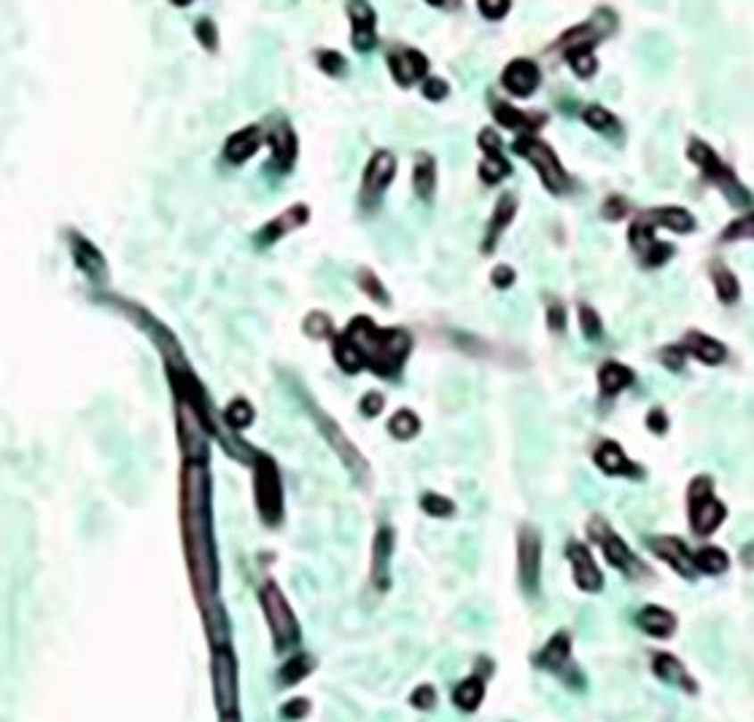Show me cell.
Masks as SVG:
<instances>
[{"instance_id": "18", "label": "cell", "mask_w": 754, "mask_h": 722, "mask_svg": "<svg viewBox=\"0 0 754 722\" xmlns=\"http://www.w3.org/2000/svg\"><path fill=\"white\" fill-rule=\"evenodd\" d=\"M571 568H574V583L576 588H582L584 593H598L603 591V574L592 560V552L582 544V542H568L566 547Z\"/></svg>"}, {"instance_id": "53", "label": "cell", "mask_w": 754, "mask_h": 722, "mask_svg": "<svg viewBox=\"0 0 754 722\" xmlns=\"http://www.w3.org/2000/svg\"><path fill=\"white\" fill-rule=\"evenodd\" d=\"M308 711H311V701L308 698H291L288 703H283L280 706V717L283 719H302V717H308Z\"/></svg>"}, {"instance_id": "56", "label": "cell", "mask_w": 754, "mask_h": 722, "mask_svg": "<svg viewBox=\"0 0 754 722\" xmlns=\"http://www.w3.org/2000/svg\"><path fill=\"white\" fill-rule=\"evenodd\" d=\"M477 9H480V14L485 20H501L512 9V4H510V0H496V4H491V0H483V4H477Z\"/></svg>"}, {"instance_id": "28", "label": "cell", "mask_w": 754, "mask_h": 722, "mask_svg": "<svg viewBox=\"0 0 754 722\" xmlns=\"http://www.w3.org/2000/svg\"><path fill=\"white\" fill-rule=\"evenodd\" d=\"M650 547L663 558V560H668L682 577H692V558H690V552H687V547H684V542L682 539H676V536H655V539H650Z\"/></svg>"}, {"instance_id": "32", "label": "cell", "mask_w": 754, "mask_h": 722, "mask_svg": "<svg viewBox=\"0 0 754 722\" xmlns=\"http://www.w3.org/2000/svg\"><path fill=\"white\" fill-rule=\"evenodd\" d=\"M412 189L423 203L434 200V189H436V162L431 154H418L415 168H412Z\"/></svg>"}, {"instance_id": "13", "label": "cell", "mask_w": 754, "mask_h": 722, "mask_svg": "<svg viewBox=\"0 0 754 722\" xmlns=\"http://www.w3.org/2000/svg\"><path fill=\"white\" fill-rule=\"evenodd\" d=\"M518 568L526 593H536L539 568H542V536L531 526H523L518 536Z\"/></svg>"}, {"instance_id": "42", "label": "cell", "mask_w": 754, "mask_h": 722, "mask_svg": "<svg viewBox=\"0 0 754 722\" xmlns=\"http://www.w3.org/2000/svg\"><path fill=\"white\" fill-rule=\"evenodd\" d=\"M332 351H335V359H337V364H340V369H343V372H348V375H356V372H361V369H364L359 351H356V348L351 345V340H348L345 335L335 337V345H332Z\"/></svg>"}, {"instance_id": "59", "label": "cell", "mask_w": 754, "mask_h": 722, "mask_svg": "<svg viewBox=\"0 0 754 722\" xmlns=\"http://www.w3.org/2000/svg\"><path fill=\"white\" fill-rule=\"evenodd\" d=\"M647 426L655 431V435H666V431H668V418H666V412H663L660 407H655V410L647 415Z\"/></svg>"}, {"instance_id": "48", "label": "cell", "mask_w": 754, "mask_h": 722, "mask_svg": "<svg viewBox=\"0 0 754 722\" xmlns=\"http://www.w3.org/2000/svg\"><path fill=\"white\" fill-rule=\"evenodd\" d=\"M579 327H582V335L587 340H601L603 335V324H601V316L590 308V305H579Z\"/></svg>"}, {"instance_id": "20", "label": "cell", "mask_w": 754, "mask_h": 722, "mask_svg": "<svg viewBox=\"0 0 754 722\" xmlns=\"http://www.w3.org/2000/svg\"><path fill=\"white\" fill-rule=\"evenodd\" d=\"M628 240H631L634 251H639L644 256L647 267H660V264H666L674 256V245L658 243L655 240V229L650 224H644V221H634V227L628 232Z\"/></svg>"}, {"instance_id": "29", "label": "cell", "mask_w": 754, "mask_h": 722, "mask_svg": "<svg viewBox=\"0 0 754 722\" xmlns=\"http://www.w3.org/2000/svg\"><path fill=\"white\" fill-rule=\"evenodd\" d=\"M636 375L631 367L626 364H617V361H607L601 369H598V388H601V396L603 399H612L617 396L620 391H626L628 386H634Z\"/></svg>"}, {"instance_id": "45", "label": "cell", "mask_w": 754, "mask_h": 722, "mask_svg": "<svg viewBox=\"0 0 754 722\" xmlns=\"http://www.w3.org/2000/svg\"><path fill=\"white\" fill-rule=\"evenodd\" d=\"M420 510L426 512V515H431V518H450L452 512H456V504H452L447 496H442V494H423L420 496Z\"/></svg>"}, {"instance_id": "8", "label": "cell", "mask_w": 754, "mask_h": 722, "mask_svg": "<svg viewBox=\"0 0 754 722\" xmlns=\"http://www.w3.org/2000/svg\"><path fill=\"white\" fill-rule=\"evenodd\" d=\"M711 488H714L711 477H695L690 483V523H692V531L700 536L717 531L727 515L725 507L714 499Z\"/></svg>"}, {"instance_id": "17", "label": "cell", "mask_w": 754, "mask_h": 722, "mask_svg": "<svg viewBox=\"0 0 754 722\" xmlns=\"http://www.w3.org/2000/svg\"><path fill=\"white\" fill-rule=\"evenodd\" d=\"M501 84H504V89H507L510 95H515V97H531V95L539 89V84H542V71H539V65H536L534 60L518 57V60H512V62L504 68Z\"/></svg>"}, {"instance_id": "36", "label": "cell", "mask_w": 754, "mask_h": 722, "mask_svg": "<svg viewBox=\"0 0 754 722\" xmlns=\"http://www.w3.org/2000/svg\"><path fill=\"white\" fill-rule=\"evenodd\" d=\"M711 280H714V292L719 297V303L733 305L741 297V286L735 280V275L725 267V264H714L711 267Z\"/></svg>"}, {"instance_id": "33", "label": "cell", "mask_w": 754, "mask_h": 722, "mask_svg": "<svg viewBox=\"0 0 754 722\" xmlns=\"http://www.w3.org/2000/svg\"><path fill=\"white\" fill-rule=\"evenodd\" d=\"M652 668H655V674H658L663 682H671V685H679V687L687 690V693H695L692 676H687L684 666H682L674 655H655Z\"/></svg>"}, {"instance_id": "9", "label": "cell", "mask_w": 754, "mask_h": 722, "mask_svg": "<svg viewBox=\"0 0 754 722\" xmlns=\"http://www.w3.org/2000/svg\"><path fill=\"white\" fill-rule=\"evenodd\" d=\"M396 176V157L385 149L375 152L372 160L367 162L364 168V176H361V189H359V205L364 211H375L377 203L383 200L388 184L394 181Z\"/></svg>"}, {"instance_id": "61", "label": "cell", "mask_w": 754, "mask_h": 722, "mask_svg": "<svg viewBox=\"0 0 754 722\" xmlns=\"http://www.w3.org/2000/svg\"><path fill=\"white\" fill-rule=\"evenodd\" d=\"M221 722H240V717H237V714H229V717H221Z\"/></svg>"}, {"instance_id": "16", "label": "cell", "mask_w": 754, "mask_h": 722, "mask_svg": "<svg viewBox=\"0 0 754 722\" xmlns=\"http://www.w3.org/2000/svg\"><path fill=\"white\" fill-rule=\"evenodd\" d=\"M348 17H351V25H353V36H351V44L356 52L367 54L375 49L377 44V17H375V9L369 4H364V0H356V4H348L345 6Z\"/></svg>"}, {"instance_id": "40", "label": "cell", "mask_w": 754, "mask_h": 722, "mask_svg": "<svg viewBox=\"0 0 754 722\" xmlns=\"http://www.w3.org/2000/svg\"><path fill=\"white\" fill-rule=\"evenodd\" d=\"M359 288L361 292L372 300V303H377L380 308H388L391 305V295H388V288L383 286V280L369 270V267H364V270H359Z\"/></svg>"}, {"instance_id": "46", "label": "cell", "mask_w": 754, "mask_h": 722, "mask_svg": "<svg viewBox=\"0 0 754 722\" xmlns=\"http://www.w3.org/2000/svg\"><path fill=\"white\" fill-rule=\"evenodd\" d=\"M302 329H305V335L313 337V340H324V337H332L335 324H332V319H329L327 313L313 311V313L305 319V324H302Z\"/></svg>"}, {"instance_id": "5", "label": "cell", "mask_w": 754, "mask_h": 722, "mask_svg": "<svg viewBox=\"0 0 754 722\" xmlns=\"http://www.w3.org/2000/svg\"><path fill=\"white\" fill-rule=\"evenodd\" d=\"M687 157L700 168V173L733 203V205H751V195L746 192V187L735 178V173L717 157V152L708 146V143L692 137L687 146Z\"/></svg>"}, {"instance_id": "49", "label": "cell", "mask_w": 754, "mask_h": 722, "mask_svg": "<svg viewBox=\"0 0 754 722\" xmlns=\"http://www.w3.org/2000/svg\"><path fill=\"white\" fill-rule=\"evenodd\" d=\"M319 68L324 71V73H329L332 79H340L345 71H348V65H345V57L340 54V52H332V49H327V52H319Z\"/></svg>"}, {"instance_id": "35", "label": "cell", "mask_w": 754, "mask_h": 722, "mask_svg": "<svg viewBox=\"0 0 754 722\" xmlns=\"http://www.w3.org/2000/svg\"><path fill=\"white\" fill-rule=\"evenodd\" d=\"M483 698H485V682L480 676H469L452 690V703L464 711H475L483 703Z\"/></svg>"}, {"instance_id": "30", "label": "cell", "mask_w": 754, "mask_h": 722, "mask_svg": "<svg viewBox=\"0 0 754 722\" xmlns=\"http://www.w3.org/2000/svg\"><path fill=\"white\" fill-rule=\"evenodd\" d=\"M682 348H684V353H692L703 364H722L725 356H727V348L719 340L700 335V332H687L684 340H682Z\"/></svg>"}, {"instance_id": "3", "label": "cell", "mask_w": 754, "mask_h": 722, "mask_svg": "<svg viewBox=\"0 0 754 722\" xmlns=\"http://www.w3.org/2000/svg\"><path fill=\"white\" fill-rule=\"evenodd\" d=\"M253 499L264 526L275 528L283 523V480L275 459L267 453H256L253 459Z\"/></svg>"}, {"instance_id": "60", "label": "cell", "mask_w": 754, "mask_h": 722, "mask_svg": "<svg viewBox=\"0 0 754 722\" xmlns=\"http://www.w3.org/2000/svg\"><path fill=\"white\" fill-rule=\"evenodd\" d=\"M660 356H663V364H666L668 369H682L687 353H684V348H666Z\"/></svg>"}, {"instance_id": "54", "label": "cell", "mask_w": 754, "mask_h": 722, "mask_svg": "<svg viewBox=\"0 0 754 722\" xmlns=\"http://www.w3.org/2000/svg\"><path fill=\"white\" fill-rule=\"evenodd\" d=\"M410 703H412L415 709H420V711H428V709H434V703H436V690H434L431 685H420V687H415V693L410 695Z\"/></svg>"}, {"instance_id": "2", "label": "cell", "mask_w": 754, "mask_h": 722, "mask_svg": "<svg viewBox=\"0 0 754 722\" xmlns=\"http://www.w3.org/2000/svg\"><path fill=\"white\" fill-rule=\"evenodd\" d=\"M343 335L359 351L361 364L380 378H396L399 369L404 367L410 351H412V335L410 332H404L399 327L380 329L367 316H356Z\"/></svg>"}, {"instance_id": "47", "label": "cell", "mask_w": 754, "mask_h": 722, "mask_svg": "<svg viewBox=\"0 0 754 722\" xmlns=\"http://www.w3.org/2000/svg\"><path fill=\"white\" fill-rule=\"evenodd\" d=\"M722 240H754V213H746L735 221H730L722 232Z\"/></svg>"}, {"instance_id": "25", "label": "cell", "mask_w": 754, "mask_h": 722, "mask_svg": "<svg viewBox=\"0 0 754 722\" xmlns=\"http://www.w3.org/2000/svg\"><path fill=\"white\" fill-rule=\"evenodd\" d=\"M388 71L399 87H410L428 73V60L418 49H402V52L388 54Z\"/></svg>"}, {"instance_id": "22", "label": "cell", "mask_w": 754, "mask_h": 722, "mask_svg": "<svg viewBox=\"0 0 754 722\" xmlns=\"http://www.w3.org/2000/svg\"><path fill=\"white\" fill-rule=\"evenodd\" d=\"M391 550H394V531L391 526H380L372 544V566H369V580L377 591H385L391 585Z\"/></svg>"}, {"instance_id": "26", "label": "cell", "mask_w": 754, "mask_h": 722, "mask_svg": "<svg viewBox=\"0 0 754 722\" xmlns=\"http://www.w3.org/2000/svg\"><path fill=\"white\" fill-rule=\"evenodd\" d=\"M493 116L501 127L507 129H518L520 135H531L534 129H542L544 121H547V113H528V111H520L515 108L512 103H493Z\"/></svg>"}, {"instance_id": "7", "label": "cell", "mask_w": 754, "mask_h": 722, "mask_svg": "<svg viewBox=\"0 0 754 722\" xmlns=\"http://www.w3.org/2000/svg\"><path fill=\"white\" fill-rule=\"evenodd\" d=\"M211 676H213V698L219 714L221 717L237 714V663L229 644L213 647Z\"/></svg>"}, {"instance_id": "31", "label": "cell", "mask_w": 754, "mask_h": 722, "mask_svg": "<svg viewBox=\"0 0 754 722\" xmlns=\"http://www.w3.org/2000/svg\"><path fill=\"white\" fill-rule=\"evenodd\" d=\"M639 221H644V224H650V227H668V229H674V232H690V229L695 227L692 213H687L684 208H676V205H671V208H655V211H650V213H642Z\"/></svg>"}, {"instance_id": "27", "label": "cell", "mask_w": 754, "mask_h": 722, "mask_svg": "<svg viewBox=\"0 0 754 722\" xmlns=\"http://www.w3.org/2000/svg\"><path fill=\"white\" fill-rule=\"evenodd\" d=\"M515 213H518V200H515V195H501L499 203H496V211H493V216H491V221H488V229H485L483 253H491V251L496 248L499 237H501L504 229L512 224Z\"/></svg>"}, {"instance_id": "37", "label": "cell", "mask_w": 754, "mask_h": 722, "mask_svg": "<svg viewBox=\"0 0 754 722\" xmlns=\"http://www.w3.org/2000/svg\"><path fill=\"white\" fill-rule=\"evenodd\" d=\"M388 431H391V437H396L399 443H407V440H412L418 431H420V418H418L412 410L402 407V410H396V412L391 415Z\"/></svg>"}, {"instance_id": "38", "label": "cell", "mask_w": 754, "mask_h": 722, "mask_svg": "<svg viewBox=\"0 0 754 722\" xmlns=\"http://www.w3.org/2000/svg\"><path fill=\"white\" fill-rule=\"evenodd\" d=\"M316 668V660L311 658V655H294V658H288L283 666H280V671H278V679H280V685H286V687H291V685H296V682H302L305 679L311 671Z\"/></svg>"}, {"instance_id": "50", "label": "cell", "mask_w": 754, "mask_h": 722, "mask_svg": "<svg viewBox=\"0 0 754 722\" xmlns=\"http://www.w3.org/2000/svg\"><path fill=\"white\" fill-rule=\"evenodd\" d=\"M195 36H197V41H200L208 52H216V49H219V30H216V25H213L211 17H203V20L195 25Z\"/></svg>"}, {"instance_id": "58", "label": "cell", "mask_w": 754, "mask_h": 722, "mask_svg": "<svg viewBox=\"0 0 754 722\" xmlns=\"http://www.w3.org/2000/svg\"><path fill=\"white\" fill-rule=\"evenodd\" d=\"M515 270L510 267V264H499L496 270H493V275H491V283L496 286V288H510L512 283H515Z\"/></svg>"}, {"instance_id": "55", "label": "cell", "mask_w": 754, "mask_h": 722, "mask_svg": "<svg viewBox=\"0 0 754 722\" xmlns=\"http://www.w3.org/2000/svg\"><path fill=\"white\" fill-rule=\"evenodd\" d=\"M383 407H385V399H383L380 391H367V394L361 396V415L375 418V415L383 412Z\"/></svg>"}, {"instance_id": "21", "label": "cell", "mask_w": 754, "mask_h": 722, "mask_svg": "<svg viewBox=\"0 0 754 722\" xmlns=\"http://www.w3.org/2000/svg\"><path fill=\"white\" fill-rule=\"evenodd\" d=\"M264 143H267V135L259 124L243 127L235 135H229V140L224 143V160L232 165H243L264 146Z\"/></svg>"}, {"instance_id": "34", "label": "cell", "mask_w": 754, "mask_h": 722, "mask_svg": "<svg viewBox=\"0 0 754 722\" xmlns=\"http://www.w3.org/2000/svg\"><path fill=\"white\" fill-rule=\"evenodd\" d=\"M639 626H642L650 636L663 639V636H668V634L674 631L676 620H674V615L666 612L663 607H647V610L639 612Z\"/></svg>"}, {"instance_id": "4", "label": "cell", "mask_w": 754, "mask_h": 722, "mask_svg": "<svg viewBox=\"0 0 754 722\" xmlns=\"http://www.w3.org/2000/svg\"><path fill=\"white\" fill-rule=\"evenodd\" d=\"M512 152H515L518 157H526V160L534 165V170L539 173V178H542V184L547 187V192H552V195H566V192L571 189L568 173L563 170L560 160L555 157V152L547 146L544 140H539V137H534V135H518L515 143H512Z\"/></svg>"}, {"instance_id": "12", "label": "cell", "mask_w": 754, "mask_h": 722, "mask_svg": "<svg viewBox=\"0 0 754 722\" xmlns=\"http://www.w3.org/2000/svg\"><path fill=\"white\" fill-rule=\"evenodd\" d=\"M313 418L319 420V428L324 431V437L329 440V445L335 448V453L340 456V461L353 472V477L356 480H364L367 477V464H364V459H361V453L353 448V443L343 435L340 431V426L327 415V412H321L319 407H313Z\"/></svg>"}, {"instance_id": "15", "label": "cell", "mask_w": 754, "mask_h": 722, "mask_svg": "<svg viewBox=\"0 0 754 722\" xmlns=\"http://www.w3.org/2000/svg\"><path fill=\"white\" fill-rule=\"evenodd\" d=\"M477 140H480V146H483V152H485V160H483V165H480V181L488 184V187L501 184V181L512 173V165L501 157V140H499L496 129L485 127Z\"/></svg>"}, {"instance_id": "23", "label": "cell", "mask_w": 754, "mask_h": 722, "mask_svg": "<svg viewBox=\"0 0 754 722\" xmlns=\"http://www.w3.org/2000/svg\"><path fill=\"white\" fill-rule=\"evenodd\" d=\"M592 461H595V467H598L603 475H615V477H642V475H644V472L626 456V451H623L617 443H612V440L601 443V445L595 448Z\"/></svg>"}, {"instance_id": "43", "label": "cell", "mask_w": 754, "mask_h": 722, "mask_svg": "<svg viewBox=\"0 0 754 722\" xmlns=\"http://www.w3.org/2000/svg\"><path fill=\"white\" fill-rule=\"evenodd\" d=\"M566 60H568L571 71H574L579 79H590V76L598 71V60L592 57V46L571 49V52H566Z\"/></svg>"}, {"instance_id": "52", "label": "cell", "mask_w": 754, "mask_h": 722, "mask_svg": "<svg viewBox=\"0 0 754 722\" xmlns=\"http://www.w3.org/2000/svg\"><path fill=\"white\" fill-rule=\"evenodd\" d=\"M547 327L555 335H560L566 329V308H563L560 300H550L547 303Z\"/></svg>"}, {"instance_id": "11", "label": "cell", "mask_w": 754, "mask_h": 722, "mask_svg": "<svg viewBox=\"0 0 754 722\" xmlns=\"http://www.w3.org/2000/svg\"><path fill=\"white\" fill-rule=\"evenodd\" d=\"M590 534H592V539H598V544L603 547V555H607V560H609L615 568H620L623 574H631V577H634V571L642 568V563H639V558L631 552V547H628L607 523H603L601 518H595V520L590 523Z\"/></svg>"}, {"instance_id": "39", "label": "cell", "mask_w": 754, "mask_h": 722, "mask_svg": "<svg viewBox=\"0 0 754 722\" xmlns=\"http://www.w3.org/2000/svg\"><path fill=\"white\" fill-rule=\"evenodd\" d=\"M582 119H584V124H587L590 129H595V132H603V135H617V132H620L617 116H615L612 111H607L603 105H590V108H584Z\"/></svg>"}, {"instance_id": "10", "label": "cell", "mask_w": 754, "mask_h": 722, "mask_svg": "<svg viewBox=\"0 0 754 722\" xmlns=\"http://www.w3.org/2000/svg\"><path fill=\"white\" fill-rule=\"evenodd\" d=\"M536 666L539 668H547L552 671L555 676H560L566 685L571 687H582L584 685V676L579 674V668L571 663V642L566 634H555L547 647L536 655Z\"/></svg>"}, {"instance_id": "41", "label": "cell", "mask_w": 754, "mask_h": 722, "mask_svg": "<svg viewBox=\"0 0 754 722\" xmlns=\"http://www.w3.org/2000/svg\"><path fill=\"white\" fill-rule=\"evenodd\" d=\"M692 566L703 574H722L730 566V558L719 547H703L692 555Z\"/></svg>"}, {"instance_id": "57", "label": "cell", "mask_w": 754, "mask_h": 722, "mask_svg": "<svg viewBox=\"0 0 754 722\" xmlns=\"http://www.w3.org/2000/svg\"><path fill=\"white\" fill-rule=\"evenodd\" d=\"M447 92H450V87H447V81H444V79L431 76V79H426V84H423V95H426L428 100H434V103L444 100V97H447Z\"/></svg>"}, {"instance_id": "19", "label": "cell", "mask_w": 754, "mask_h": 722, "mask_svg": "<svg viewBox=\"0 0 754 722\" xmlns=\"http://www.w3.org/2000/svg\"><path fill=\"white\" fill-rule=\"evenodd\" d=\"M267 146L272 152V168L278 173H288L294 168V160H296V152H299L296 135H294L288 121L280 119L267 129Z\"/></svg>"}, {"instance_id": "14", "label": "cell", "mask_w": 754, "mask_h": 722, "mask_svg": "<svg viewBox=\"0 0 754 722\" xmlns=\"http://www.w3.org/2000/svg\"><path fill=\"white\" fill-rule=\"evenodd\" d=\"M308 219H311V211H308V205H305V203H296V205L286 208L280 216H275L272 221H267V224L259 229V235H256V245H259V248H269L272 243H278V240H280V237H286L288 232L305 227V224H308Z\"/></svg>"}, {"instance_id": "51", "label": "cell", "mask_w": 754, "mask_h": 722, "mask_svg": "<svg viewBox=\"0 0 754 722\" xmlns=\"http://www.w3.org/2000/svg\"><path fill=\"white\" fill-rule=\"evenodd\" d=\"M626 213H628V203L620 195L607 197V200H603V205H601V216L607 219V221H620V219H626Z\"/></svg>"}, {"instance_id": "6", "label": "cell", "mask_w": 754, "mask_h": 722, "mask_svg": "<svg viewBox=\"0 0 754 722\" xmlns=\"http://www.w3.org/2000/svg\"><path fill=\"white\" fill-rule=\"evenodd\" d=\"M259 602H261V610H264V618H267V626H269V634L275 639V650H288L299 642V623L286 602V596L280 593V588L275 583H267L261 591H259Z\"/></svg>"}, {"instance_id": "44", "label": "cell", "mask_w": 754, "mask_h": 722, "mask_svg": "<svg viewBox=\"0 0 754 722\" xmlns=\"http://www.w3.org/2000/svg\"><path fill=\"white\" fill-rule=\"evenodd\" d=\"M224 420H227V423H229V428H235V431L248 428V426L253 423V407H251V402H245V399H235V402L227 407Z\"/></svg>"}, {"instance_id": "24", "label": "cell", "mask_w": 754, "mask_h": 722, "mask_svg": "<svg viewBox=\"0 0 754 722\" xmlns=\"http://www.w3.org/2000/svg\"><path fill=\"white\" fill-rule=\"evenodd\" d=\"M70 251H73V261L79 264V270H81L89 280H95V283L105 280V275H108V261H105V256L97 251V245H95L92 240H87L84 235L73 232V235H70Z\"/></svg>"}, {"instance_id": "1", "label": "cell", "mask_w": 754, "mask_h": 722, "mask_svg": "<svg viewBox=\"0 0 754 722\" xmlns=\"http://www.w3.org/2000/svg\"><path fill=\"white\" fill-rule=\"evenodd\" d=\"M181 536L195 599L208 618L221 615L219 604V555L213 539L211 472L205 464H186L181 475Z\"/></svg>"}]
</instances>
